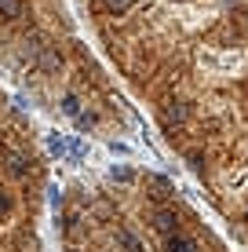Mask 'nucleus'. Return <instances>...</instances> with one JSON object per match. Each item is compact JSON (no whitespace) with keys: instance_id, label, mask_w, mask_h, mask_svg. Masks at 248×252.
I'll list each match as a JSON object with an SVG mask.
<instances>
[{"instance_id":"f257e3e1","label":"nucleus","mask_w":248,"mask_h":252,"mask_svg":"<svg viewBox=\"0 0 248 252\" xmlns=\"http://www.w3.org/2000/svg\"><path fill=\"white\" fill-rule=\"evenodd\" d=\"M128 102L248 249V0H77Z\"/></svg>"},{"instance_id":"f03ea898","label":"nucleus","mask_w":248,"mask_h":252,"mask_svg":"<svg viewBox=\"0 0 248 252\" xmlns=\"http://www.w3.org/2000/svg\"><path fill=\"white\" fill-rule=\"evenodd\" d=\"M0 77L19 99L77 135L135 132V110L95 55L77 0H0Z\"/></svg>"},{"instance_id":"7ed1b4c3","label":"nucleus","mask_w":248,"mask_h":252,"mask_svg":"<svg viewBox=\"0 0 248 252\" xmlns=\"http://www.w3.org/2000/svg\"><path fill=\"white\" fill-rule=\"evenodd\" d=\"M51 220L58 252H230L172 179L142 164L73 176Z\"/></svg>"},{"instance_id":"20e7f679","label":"nucleus","mask_w":248,"mask_h":252,"mask_svg":"<svg viewBox=\"0 0 248 252\" xmlns=\"http://www.w3.org/2000/svg\"><path fill=\"white\" fill-rule=\"evenodd\" d=\"M48 158L22 99L0 81V252H48Z\"/></svg>"}]
</instances>
